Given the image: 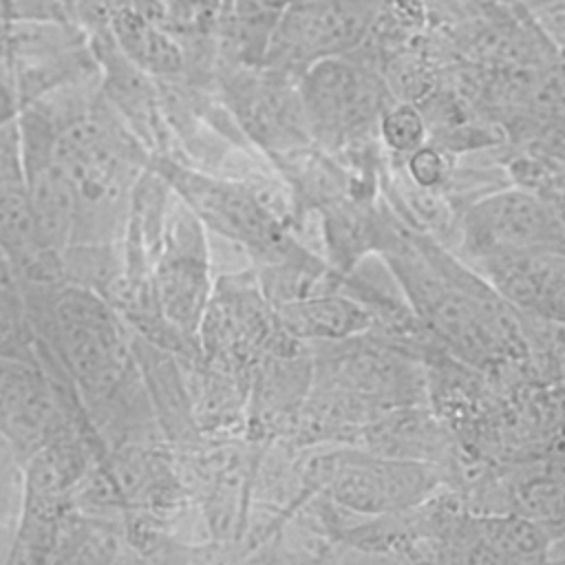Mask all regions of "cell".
I'll list each match as a JSON object with an SVG mask.
<instances>
[{"mask_svg":"<svg viewBox=\"0 0 565 565\" xmlns=\"http://www.w3.org/2000/svg\"><path fill=\"white\" fill-rule=\"evenodd\" d=\"M0 358L42 364L22 287H0Z\"/></svg>","mask_w":565,"mask_h":565,"instance_id":"12","label":"cell"},{"mask_svg":"<svg viewBox=\"0 0 565 565\" xmlns=\"http://www.w3.org/2000/svg\"><path fill=\"white\" fill-rule=\"evenodd\" d=\"M366 0L291 2L274 26L265 57L278 64H313L351 49L369 26Z\"/></svg>","mask_w":565,"mask_h":565,"instance_id":"6","label":"cell"},{"mask_svg":"<svg viewBox=\"0 0 565 565\" xmlns=\"http://www.w3.org/2000/svg\"><path fill=\"white\" fill-rule=\"evenodd\" d=\"M60 388L42 364L0 358V435L22 461L75 422Z\"/></svg>","mask_w":565,"mask_h":565,"instance_id":"5","label":"cell"},{"mask_svg":"<svg viewBox=\"0 0 565 565\" xmlns=\"http://www.w3.org/2000/svg\"><path fill=\"white\" fill-rule=\"evenodd\" d=\"M24 486V461L0 435V532L15 530Z\"/></svg>","mask_w":565,"mask_h":565,"instance_id":"15","label":"cell"},{"mask_svg":"<svg viewBox=\"0 0 565 565\" xmlns=\"http://www.w3.org/2000/svg\"><path fill=\"white\" fill-rule=\"evenodd\" d=\"M9 22H11V20H4V18H0V64H4V57H7V42H9Z\"/></svg>","mask_w":565,"mask_h":565,"instance_id":"18","label":"cell"},{"mask_svg":"<svg viewBox=\"0 0 565 565\" xmlns=\"http://www.w3.org/2000/svg\"><path fill=\"white\" fill-rule=\"evenodd\" d=\"M20 287L42 366L66 377L95 433L117 424H128L130 433L121 406H139L143 386L132 331L117 309L66 278L20 280Z\"/></svg>","mask_w":565,"mask_h":565,"instance_id":"1","label":"cell"},{"mask_svg":"<svg viewBox=\"0 0 565 565\" xmlns=\"http://www.w3.org/2000/svg\"><path fill=\"white\" fill-rule=\"evenodd\" d=\"M166 327L199 353V327L212 296L205 227L172 192L148 269Z\"/></svg>","mask_w":565,"mask_h":565,"instance_id":"4","label":"cell"},{"mask_svg":"<svg viewBox=\"0 0 565 565\" xmlns=\"http://www.w3.org/2000/svg\"><path fill=\"white\" fill-rule=\"evenodd\" d=\"M552 29H554V33H556V38H558V42L565 46V15H552Z\"/></svg>","mask_w":565,"mask_h":565,"instance_id":"19","label":"cell"},{"mask_svg":"<svg viewBox=\"0 0 565 565\" xmlns=\"http://www.w3.org/2000/svg\"><path fill=\"white\" fill-rule=\"evenodd\" d=\"M433 477L426 466L404 459L340 455L329 461L324 483L342 505L380 514L408 508L424 499L435 486Z\"/></svg>","mask_w":565,"mask_h":565,"instance_id":"8","label":"cell"},{"mask_svg":"<svg viewBox=\"0 0 565 565\" xmlns=\"http://www.w3.org/2000/svg\"><path fill=\"white\" fill-rule=\"evenodd\" d=\"M274 311L287 333L309 340H347L373 324V316L362 302L333 291L282 302Z\"/></svg>","mask_w":565,"mask_h":565,"instance_id":"11","label":"cell"},{"mask_svg":"<svg viewBox=\"0 0 565 565\" xmlns=\"http://www.w3.org/2000/svg\"><path fill=\"white\" fill-rule=\"evenodd\" d=\"M150 168L205 230L241 243L265 265L291 260V245L278 218L249 185L207 174L177 157H152Z\"/></svg>","mask_w":565,"mask_h":565,"instance_id":"3","label":"cell"},{"mask_svg":"<svg viewBox=\"0 0 565 565\" xmlns=\"http://www.w3.org/2000/svg\"><path fill=\"white\" fill-rule=\"evenodd\" d=\"M408 170H411V177L419 185L430 188V185H437L444 179L446 163H444V159H441V154L437 150H433L428 146H422L415 152H411Z\"/></svg>","mask_w":565,"mask_h":565,"instance_id":"16","label":"cell"},{"mask_svg":"<svg viewBox=\"0 0 565 565\" xmlns=\"http://www.w3.org/2000/svg\"><path fill=\"white\" fill-rule=\"evenodd\" d=\"M309 124L324 137H347L382 115V82L340 57L313 62L302 79Z\"/></svg>","mask_w":565,"mask_h":565,"instance_id":"7","label":"cell"},{"mask_svg":"<svg viewBox=\"0 0 565 565\" xmlns=\"http://www.w3.org/2000/svg\"><path fill=\"white\" fill-rule=\"evenodd\" d=\"M291 0H234V24L241 55L245 62L265 57L276 22Z\"/></svg>","mask_w":565,"mask_h":565,"instance_id":"13","label":"cell"},{"mask_svg":"<svg viewBox=\"0 0 565 565\" xmlns=\"http://www.w3.org/2000/svg\"><path fill=\"white\" fill-rule=\"evenodd\" d=\"M417 318L466 360L490 364L523 353L508 302L481 278L426 243L391 260Z\"/></svg>","mask_w":565,"mask_h":565,"instance_id":"2","label":"cell"},{"mask_svg":"<svg viewBox=\"0 0 565 565\" xmlns=\"http://www.w3.org/2000/svg\"><path fill=\"white\" fill-rule=\"evenodd\" d=\"M490 287L510 305L565 322V256L550 252H494L477 256Z\"/></svg>","mask_w":565,"mask_h":565,"instance_id":"9","label":"cell"},{"mask_svg":"<svg viewBox=\"0 0 565 565\" xmlns=\"http://www.w3.org/2000/svg\"><path fill=\"white\" fill-rule=\"evenodd\" d=\"M108 33L128 62L159 84H177L190 71L185 46L152 13V0H124L108 20Z\"/></svg>","mask_w":565,"mask_h":565,"instance_id":"10","label":"cell"},{"mask_svg":"<svg viewBox=\"0 0 565 565\" xmlns=\"http://www.w3.org/2000/svg\"><path fill=\"white\" fill-rule=\"evenodd\" d=\"M380 132L388 148L397 152H415L424 146L426 124L413 104H395L382 110Z\"/></svg>","mask_w":565,"mask_h":565,"instance_id":"14","label":"cell"},{"mask_svg":"<svg viewBox=\"0 0 565 565\" xmlns=\"http://www.w3.org/2000/svg\"><path fill=\"white\" fill-rule=\"evenodd\" d=\"M22 110V99L7 64H0V130L15 124Z\"/></svg>","mask_w":565,"mask_h":565,"instance_id":"17","label":"cell"},{"mask_svg":"<svg viewBox=\"0 0 565 565\" xmlns=\"http://www.w3.org/2000/svg\"><path fill=\"white\" fill-rule=\"evenodd\" d=\"M11 539H13V530L0 532V565H4L7 552H9V547H11Z\"/></svg>","mask_w":565,"mask_h":565,"instance_id":"20","label":"cell"}]
</instances>
